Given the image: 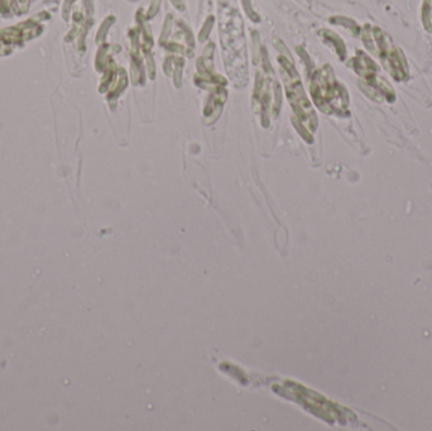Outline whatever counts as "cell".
Returning <instances> with one entry per match:
<instances>
[{
	"mask_svg": "<svg viewBox=\"0 0 432 431\" xmlns=\"http://www.w3.org/2000/svg\"><path fill=\"white\" fill-rule=\"evenodd\" d=\"M311 92L317 107L325 113H331L332 110L344 113L349 104L346 91L335 81L334 72L329 66L316 72Z\"/></svg>",
	"mask_w": 432,
	"mask_h": 431,
	"instance_id": "cell-1",
	"label": "cell"
}]
</instances>
